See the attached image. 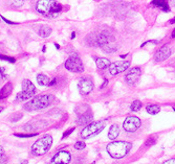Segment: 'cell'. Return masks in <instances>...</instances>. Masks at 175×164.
<instances>
[{"mask_svg": "<svg viewBox=\"0 0 175 164\" xmlns=\"http://www.w3.org/2000/svg\"><path fill=\"white\" fill-rule=\"evenodd\" d=\"M37 11L44 17L55 18L61 13L62 5L55 0H38L36 4Z\"/></svg>", "mask_w": 175, "mask_h": 164, "instance_id": "6da1fadb", "label": "cell"}, {"mask_svg": "<svg viewBox=\"0 0 175 164\" xmlns=\"http://www.w3.org/2000/svg\"><path fill=\"white\" fill-rule=\"evenodd\" d=\"M132 147V144L127 141H114L106 147L108 155L113 159H122L127 156L129 151Z\"/></svg>", "mask_w": 175, "mask_h": 164, "instance_id": "7a4b0ae2", "label": "cell"}, {"mask_svg": "<svg viewBox=\"0 0 175 164\" xmlns=\"http://www.w3.org/2000/svg\"><path fill=\"white\" fill-rule=\"evenodd\" d=\"M55 101L54 95H48V94H44V95H39L36 97L30 98L29 102L24 105V110L26 111H38L41 109L47 108L48 106L51 105V102Z\"/></svg>", "mask_w": 175, "mask_h": 164, "instance_id": "3957f363", "label": "cell"}, {"mask_svg": "<svg viewBox=\"0 0 175 164\" xmlns=\"http://www.w3.org/2000/svg\"><path fill=\"white\" fill-rule=\"evenodd\" d=\"M53 144V137L50 135H45L42 138L38 139L32 147V153L34 156H42L46 154Z\"/></svg>", "mask_w": 175, "mask_h": 164, "instance_id": "277c9868", "label": "cell"}, {"mask_svg": "<svg viewBox=\"0 0 175 164\" xmlns=\"http://www.w3.org/2000/svg\"><path fill=\"white\" fill-rule=\"evenodd\" d=\"M106 127L105 121H96V122H90L83 129L81 136L83 139H88L90 137L98 135L104 130V127Z\"/></svg>", "mask_w": 175, "mask_h": 164, "instance_id": "5b68a950", "label": "cell"}, {"mask_svg": "<svg viewBox=\"0 0 175 164\" xmlns=\"http://www.w3.org/2000/svg\"><path fill=\"white\" fill-rule=\"evenodd\" d=\"M65 68L67 69L68 71H72V72H75V73H81L84 70V66H83V63L81 59L76 56V54H72V56H70L68 59L66 60L65 62Z\"/></svg>", "mask_w": 175, "mask_h": 164, "instance_id": "8992f818", "label": "cell"}, {"mask_svg": "<svg viewBox=\"0 0 175 164\" xmlns=\"http://www.w3.org/2000/svg\"><path fill=\"white\" fill-rule=\"evenodd\" d=\"M141 124H142V121H141L139 117L129 116L126 118L124 120V122H123V127H124V130L126 132L133 133L141 127Z\"/></svg>", "mask_w": 175, "mask_h": 164, "instance_id": "52a82bcc", "label": "cell"}, {"mask_svg": "<svg viewBox=\"0 0 175 164\" xmlns=\"http://www.w3.org/2000/svg\"><path fill=\"white\" fill-rule=\"evenodd\" d=\"M130 66V62L128 61H119V62H115V63H111L109 65V73L111 75H116L119 74L122 72H125Z\"/></svg>", "mask_w": 175, "mask_h": 164, "instance_id": "ba28073f", "label": "cell"}, {"mask_svg": "<svg viewBox=\"0 0 175 164\" xmlns=\"http://www.w3.org/2000/svg\"><path fill=\"white\" fill-rule=\"evenodd\" d=\"M141 74H142V70H141V68L140 67H133L132 69H130V70H129L125 75L126 83H127L128 85H130V86L135 85L136 82L139 81Z\"/></svg>", "mask_w": 175, "mask_h": 164, "instance_id": "9c48e42d", "label": "cell"}, {"mask_svg": "<svg viewBox=\"0 0 175 164\" xmlns=\"http://www.w3.org/2000/svg\"><path fill=\"white\" fill-rule=\"evenodd\" d=\"M113 42V36L108 32H102L98 37L94 39V46L104 47L107 44H110Z\"/></svg>", "mask_w": 175, "mask_h": 164, "instance_id": "30bf717a", "label": "cell"}, {"mask_svg": "<svg viewBox=\"0 0 175 164\" xmlns=\"http://www.w3.org/2000/svg\"><path fill=\"white\" fill-rule=\"evenodd\" d=\"M78 88L82 95H87L93 90V83L89 78H81L78 83Z\"/></svg>", "mask_w": 175, "mask_h": 164, "instance_id": "8fae6325", "label": "cell"}, {"mask_svg": "<svg viewBox=\"0 0 175 164\" xmlns=\"http://www.w3.org/2000/svg\"><path fill=\"white\" fill-rule=\"evenodd\" d=\"M171 53H172L171 47H169V46H162V48H159V49L155 52L154 61H155L156 63L164 62L165 60H167L168 57L171 56Z\"/></svg>", "mask_w": 175, "mask_h": 164, "instance_id": "7c38bea8", "label": "cell"}, {"mask_svg": "<svg viewBox=\"0 0 175 164\" xmlns=\"http://www.w3.org/2000/svg\"><path fill=\"white\" fill-rule=\"evenodd\" d=\"M72 160V156L68 152L66 151H60L55 155L51 159L50 162L51 163H63V164H67L70 162Z\"/></svg>", "mask_w": 175, "mask_h": 164, "instance_id": "4fadbf2b", "label": "cell"}, {"mask_svg": "<svg viewBox=\"0 0 175 164\" xmlns=\"http://www.w3.org/2000/svg\"><path fill=\"white\" fill-rule=\"evenodd\" d=\"M77 122H78L79 126H83V124H88L91 122V120H93V112L88 111L86 112V113H83V114H80V115H77Z\"/></svg>", "mask_w": 175, "mask_h": 164, "instance_id": "5bb4252c", "label": "cell"}, {"mask_svg": "<svg viewBox=\"0 0 175 164\" xmlns=\"http://www.w3.org/2000/svg\"><path fill=\"white\" fill-rule=\"evenodd\" d=\"M34 95H35V92H30V91L22 90V91H20V92L17 94V96H16V101H18V102L29 101V99L33 98Z\"/></svg>", "mask_w": 175, "mask_h": 164, "instance_id": "9a60e30c", "label": "cell"}, {"mask_svg": "<svg viewBox=\"0 0 175 164\" xmlns=\"http://www.w3.org/2000/svg\"><path fill=\"white\" fill-rule=\"evenodd\" d=\"M12 91H13V85H12V83L5 84L4 86L0 89V99H4V98H7L8 96H10Z\"/></svg>", "mask_w": 175, "mask_h": 164, "instance_id": "2e32d148", "label": "cell"}, {"mask_svg": "<svg viewBox=\"0 0 175 164\" xmlns=\"http://www.w3.org/2000/svg\"><path fill=\"white\" fill-rule=\"evenodd\" d=\"M96 64H97V67L100 70H103V69H106L109 67V65L111 64V62L106 59V57H97L96 59Z\"/></svg>", "mask_w": 175, "mask_h": 164, "instance_id": "e0dca14e", "label": "cell"}, {"mask_svg": "<svg viewBox=\"0 0 175 164\" xmlns=\"http://www.w3.org/2000/svg\"><path fill=\"white\" fill-rule=\"evenodd\" d=\"M151 5L162 8L164 12H170V8H169L167 0H152Z\"/></svg>", "mask_w": 175, "mask_h": 164, "instance_id": "ac0fdd59", "label": "cell"}, {"mask_svg": "<svg viewBox=\"0 0 175 164\" xmlns=\"http://www.w3.org/2000/svg\"><path fill=\"white\" fill-rule=\"evenodd\" d=\"M119 134V127L118 124H112L109 129L108 132V139L110 140H114V139L118 138V136Z\"/></svg>", "mask_w": 175, "mask_h": 164, "instance_id": "d6986e66", "label": "cell"}, {"mask_svg": "<svg viewBox=\"0 0 175 164\" xmlns=\"http://www.w3.org/2000/svg\"><path fill=\"white\" fill-rule=\"evenodd\" d=\"M51 34V28L47 25H42L38 29V35L42 38H47Z\"/></svg>", "mask_w": 175, "mask_h": 164, "instance_id": "ffe728a7", "label": "cell"}, {"mask_svg": "<svg viewBox=\"0 0 175 164\" xmlns=\"http://www.w3.org/2000/svg\"><path fill=\"white\" fill-rule=\"evenodd\" d=\"M37 82H38L39 85L41 86H50V78H48L45 74L39 73L37 75Z\"/></svg>", "mask_w": 175, "mask_h": 164, "instance_id": "44dd1931", "label": "cell"}, {"mask_svg": "<svg viewBox=\"0 0 175 164\" xmlns=\"http://www.w3.org/2000/svg\"><path fill=\"white\" fill-rule=\"evenodd\" d=\"M22 90L30 91V92H36V87L29 80H24L22 82Z\"/></svg>", "mask_w": 175, "mask_h": 164, "instance_id": "7402d4cb", "label": "cell"}, {"mask_svg": "<svg viewBox=\"0 0 175 164\" xmlns=\"http://www.w3.org/2000/svg\"><path fill=\"white\" fill-rule=\"evenodd\" d=\"M146 110L149 114L156 115L159 113V111H161V107H159L158 105H149V106H147Z\"/></svg>", "mask_w": 175, "mask_h": 164, "instance_id": "603a6c76", "label": "cell"}, {"mask_svg": "<svg viewBox=\"0 0 175 164\" xmlns=\"http://www.w3.org/2000/svg\"><path fill=\"white\" fill-rule=\"evenodd\" d=\"M130 109H131V111H133V112L140 111L141 109H142V102H141L140 101H134L132 104H131Z\"/></svg>", "mask_w": 175, "mask_h": 164, "instance_id": "cb8c5ba5", "label": "cell"}, {"mask_svg": "<svg viewBox=\"0 0 175 164\" xmlns=\"http://www.w3.org/2000/svg\"><path fill=\"white\" fill-rule=\"evenodd\" d=\"M14 135L16 137H20V138H32V137H35L38 134L37 133H30V134H19V133H15Z\"/></svg>", "mask_w": 175, "mask_h": 164, "instance_id": "d4e9b609", "label": "cell"}, {"mask_svg": "<svg viewBox=\"0 0 175 164\" xmlns=\"http://www.w3.org/2000/svg\"><path fill=\"white\" fill-rule=\"evenodd\" d=\"M85 147H86V144H85V142H83V141H78L75 144V148L76 150H78V151L84 150Z\"/></svg>", "mask_w": 175, "mask_h": 164, "instance_id": "484cf974", "label": "cell"}, {"mask_svg": "<svg viewBox=\"0 0 175 164\" xmlns=\"http://www.w3.org/2000/svg\"><path fill=\"white\" fill-rule=\"evenodd\" d=\"M10 2L14 7H21L25 2V0H10Z\"/></svg>", "mask_w": 175, "mask_h": 164, "instance_id": "4316f807", "label": "cell"}, {"mask_svg": "<svg viewBox=\"0 0 175 164\" xmlns=\"http://www.w3.org/2000/svg\"><path fill=\"white\" fill-rule=\"evenodd\" d=\"M156 142V139H154V137H149L147 138L146 140V147H151V145H154Z\"/></svg>", "mask_w": 175, "mask_h": 164, "instance_id": "83f0119b", "label": "cell"}, {"mask_svg": "<svg viewBox=\"0 0 175 164\" xmlns=\"http://www.w3.org/2000/svg\"><path fill=\"white\" fill-rule=\"evenodd\" d=\"M0 59L3 60V61H8V62L12 63V64L15 63V61H16L14 57H8V56H3V54H0Z\"/></svg>", "mask_w": 175, "mask_h": 164, "instance_id": "f1b7e54d", "label": "cell"}, {"mask_svg": "<svg viewBox=\"0 0 175 164\" xmlns=\"http://www.w3.org/2000/svg\"><path fill=\"white\" fill-rule=\"evenodd\" d=\"M73 131H75V127H72V129H69V130H67V131H65V132L63 133V135H62V139H65L67 136H69L70 134H72V133L73 132Z\"/></svg>", "mask_w": 175, "mask_h": 164, "instance_id": "f546056e", "label": "cell"}, {"mask_svg": "<svg viewBox=\"0 0 175 164\" xmlns=\"http://www.w3.org/2000/svg\"><path fill=\"white\" fill-rule=\"evenodd\" d=\"M0 18H1V19L3 20L5 23H8V24H11V25H16V24H18L17 22H13V21H11V20L7 19V18H5V17H3V16H1V17H0Z\"/></svg>", "mask_w": 175, "mask_h": 164, "instance_id": "4dcf8cb0", "label": "cell"}, {"mask_svg": "<svg viewBox=\"0 0 175 164\" xmlns=\"http://www.w3.org/2000/svg\"><path fill=\"white\" fill-rule=\"evenodd\" d=\"M8 161V158L4 154H0V163H5Z\"/></svg>", "mask_w": 175, "mask_h": 164, "instance_id": "1f68e13d", "label": "cell"}, {"mask_svg": "<svg viewBox=\"0 0 175 164\" xmlns=\"http://www.w3.org/2000/svg\"><path fill=\"white\" fill-rule=\"evenodd\" d=\"M164 164H175V159H170V160H166Z\"/></svg>", "mask_w": 175, "mask_h": 164, "instance_id": "d6a6232c", "label": "cell"}, {"mask_svg": "<svg viewBox=\"0 0 175 164\" xmlns=\"http://www.w3.org/2000/svg\"><path fill=\"white\" fill-rule=\"evenodd\" d=\"M57 84V78H54L53 81L50 82V86H54V85H56Z\"/></svg>", "mask_w": 175, "mask_h": 164, "instance_id": "836d02e7", "label": "cell"}, {"mask_svg": "<svg viewBox=\"0 0 175 164\" xmlns=\"http://www.w3.org/2000/svg\"><path fill=\"white\" fill-rule=\"evenodd\" d=\"M104 81H105V82H104V84L102 85V86H101V89H103V88H104V87H105V86H106V84H107V83H108V81H107V80H106V78H105V80H104Z\"/></svg>", "mask_w": 175, "mask_h": 164, "instance_id": "e575fe53", "label": "cell"}, {"mask_svg": "<svg viewBox=\"0 0 175 164\" xmlns=\"http://www.w3.org/2000/svg\"><path fill=\"white\" fill-rule=\"evenodd\" d=\"M75 38H76V32H73L72 34V37H70V39H72V40H73V39H75Z\"/></svg>", "mask_w": 175, "mask_h": 164, "instance_id": "d590c367", "label": "cell"}, {"mask_svg": "<svg viewBox=\"0 0 175 164\" xmlns=\"http://www.w3.org/2000/svg\"><path fill=\"white\" fill-rule=\"evenodd\" d=\"M169 23H170V24H174V23H175V18H173V19H171L170 21H169Z\"/></svg>", "mask_w": 175, "mask_h": 164, "instance_id": "8d00e7d4", "label": "cell"}, {"mask_svg": "<svg viewBox=\"0 0 175 164\" xmlns=\"http://www.w3.org/2000/svg\"><path fill=\"white\" fill-rule=\"evenodd\" d=\"M4 153V151H3V148H2V147L0 145V154H3Z\"/></svg>", "mask_w": 175, "mask_h": 164, "instance_id": "74e56055", "label": "cell"}, {"mask_svg": "<svg viewBox=\"0 0 175 164\" xmlns=\"http://www.w3.org/2000/svg\"><path fill=\"white\" fill-rule=\"evenodd\" d=\"M55 46H56L57 49H59V48H60V45L59 44H55Z\"/></svg>", "mask_w": 175, "mask_h": 164, "instance_id": "f35d334b", "label": "cell"}, {"mask_svg": "<svg viewBox=\"0 0 175 164\" xmlns=\"http://www.w3.org/2000/svg\"><path fill=\"white\" fill-rule=\"evenodd\" d=\"M172 37H173V38H175V29L173 30V32H172Z\"/></svg>", "mask_w": 175, "mask_h": 164, "instance_id": "ab89813d", "label": "cell"}, {"mask_svg": "<svg viewBox=\"0 0 175 164\" xmlns=\"http://www.w3.org/2000/svg\"><path fill=\"white\" fill-rule=\"evenodd\" d=\"M127 57V54H122L121 56V57Z\"/></svg>", "mask_w": 175, "mask_h": 164, "instance_id": "60d3db41", "label": "cell"}, {"mask_svg": "<svg viewBox=\"0 0 175 164\" xmlns=\"http://www.w3.org/2000/svg\"><path fill=\"white\" fill-rule=\"evenodd\" d=\"M172 4L175 5V0H172Z\"/></svg>", "mask_w": 175, "mask_h": 164, "instance_id": "b9f144b4", "label": "cell"}, {"mask_svg": "<svg viewBox=\"0 0 175 164\" xmlns=\"http://www.w3.org/2000/svg\"><path fill=\"white\" fill-rule=\"evenodd\" d=\"M2 110H3V108H1V107H0V112H2Z\"/></svg>", "mask_w": 175, "mask_h": 164, "instance_id": "7bdbcfd3", "label": "cell"}, {"mask_svg": "<svg viewBox=\"0 0 175 164\" xmlns=\"http://www.w3.org/2000/svg\"><path fill=\"white\" fill-rule=\"evenodd\" d=\"M173 111H175V108H173Z\"/></svg>", "mask_w": 175, "mask_h": 164, "instance_id": "ee69618b", "label": "cell"}]
</instances>
